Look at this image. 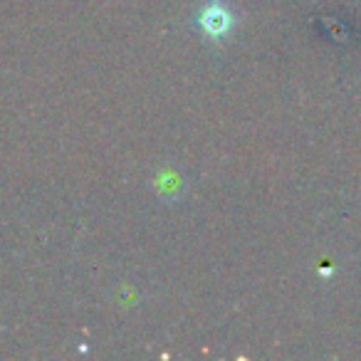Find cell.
Segmentation results:
<instances>
[{
	"mask_svg": "<svg viewBox=\"0 0 361 361\" xmlns=\"http://www.w3.org/2000/svg\"><path fill=\"white\" fill-rule=\"evenodd\" d=\"M233 25L231 13L226 11L223 6H208L201 16V27L208 32L211 37H223Z\"/></svg>",
	"mask_w": 361,
	"mask_h": 361,
	"instance_id": "obj_1",
	"label": "cell"
}]
</instances>
